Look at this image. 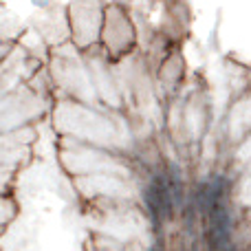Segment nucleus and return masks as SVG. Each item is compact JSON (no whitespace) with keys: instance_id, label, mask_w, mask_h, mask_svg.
<instances>
[{"instance_id":"nucleus-1","label":"nucleus","mask_w":251,"mask_h":251,"mask_svg":"<svg viewBox=\"0 0 251 251\" xmlns=\"http://www.w3.org/2000/svg\"><path fill=\"white\" fill-rule=\"evenodd\" d=\"M148 190L152 192V196H154L156 205H159L161 209V216L165 218H172V209H174V199H172V192H170L168 187V178L163 176V174H154L150 181V185H148Z\"/></svg>"}]
</instances>
